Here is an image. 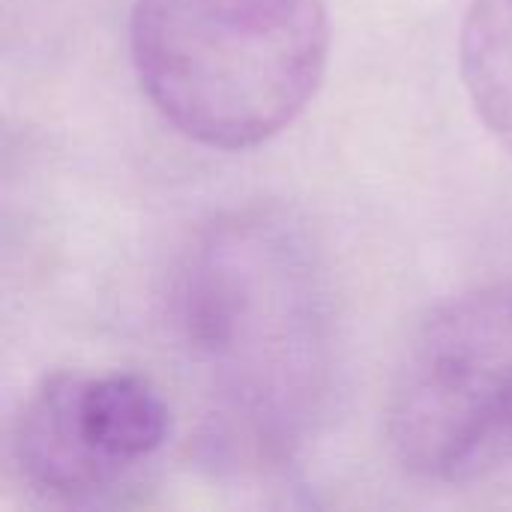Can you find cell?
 <instances>
[{
    "mask_svg": "<svg viewBox=\"0 0 512 512\" xmlns=\"http://www.w3.org/2000/svg\"><path fill=\"white\" fill-rule=\"evenodd\" d=\"M171 315L207 405L210 453L285 465L336 381L333 288L306 222L282 204L219 213L180 258Z\"/></svg>",
    "mask_w": 512,
    "mask_h": 512,
    "instance_id": "cell-1",
    "label": "cell"
},
{
    "mask_svg": "<svg viewBox=\"0 0 512 512\" xmlns=\"http://www.w3.org/2000/svg\"><path fill=\"white\" fill-rule=\"evenodd\" d=\"M459 63L480 120L512 153V0H471Z\"/></svg>",
    "mask_w": 512,
    "mask_h": 512,
    "instance_id": "cell-5",
    "label": "cell"
},
{
    "mask_svg": "<svg viewBox=\"0 0 512 512\" xmlns=\"http://www.w3.org/2000/svg\"><path fill=\"white\" fill-rule=\"evenodd\" d=\"M129 48L165 123L213 150H249L321 87L327 0H135Z\"/></svg>",
    "mask_w": 512,
    "mask_h": 512,
    "instance_id": "cell-2",
    "label": "cell"
},
{
    "mask_svg": "<svg viewBox=\"0 0 512 512\" xmlns=\"http://www.w3.org/2000/svg\"><path fill=\"white\" fill-rule=\"evenodd\" d=\"M390 447L420 480L462 486L512 465V282L441 303L390 387Z\"/></svg>",
    "mask_w": 512,
    "mask_h": 512,
    "instance_id": "cell-3",
    "label": "cell"
},
{
    "mask_svg": "<svg viewBox=\"0 0 512 512\" xmlns=\"http://www.w3.org/2000/svg\"><path fill=\"white\" fill-rule=\"evenodd\" d=\"M168 429L162 393L138 372H51L21 402L12 462L45 498L93 501L150 462Z\"/></svg>",
    "mask_w": 512,
    "mask_h": 512,
    "instance_id": "cell-4",
    "label": "cell"
}]
</instances>
